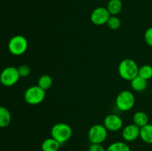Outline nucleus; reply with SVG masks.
Returning <instances> with one entry per match:
<instances>
[{"label": "nucleus", "instance_id": "f8f14e48", "mask_svg": "<svg viewBox=\"0 0 152 151\" xmlns=\"http://www.w3.org/2000/svg\"><path fill=\"white\" fill-rule=\"evenodd\" d=\"M60 147V144L52 137L45 139L41 145L42 151H58Z\"/></svg>", "mask_w": 152, "mask_h": 151}, {"label": "nucleus", "instance_id": "f03ea898", "mask_svg": "<svg viewBox=\"0 0 152 151\" xmlns=\"http://www.w3.org/2000/svg\"><path fill=\"white\" fill-rule=\"evenodd\" d=\"M72 128L66 123H56L50 130V136L57 141L59 144H64L68 142L72 136Z\"/></svg>", "mask_w": 152, "mask_h": 151}, {"label": "nucleus", "instance_id": "5701e85b", "mask_svg": "<svg viewBox=\"0 0 152 151\" xmlns=\"http://www.w3.org/2000/svg\"><path fill=\"white\" fill-rule=\"evenodd\" d=\"M88 151H106V149L102 144H91L89 147Z\"/></svg>", "mask_w": 152, "mask_h": 151}, {"label": "nucleus", "instance_id": "1a4fd4ad", "mask_svg": "<svg viewBox=\"0 0 152 151\" xmlns=\"http://www.w3.org/2000/svg\"><path fill=\"white\" fill-rule=\"evenodd\" d=\"M103 125L108 130V131L116 132L123 128V121L120 115L111 113L105 117Z\"/></svg>", "mask_w": 152, "mask_h": 151}, {"label": "nucleus", "instance_id": "f3484780", "mask_svg": "<svg viewBox=\"0 0 152 151\" xmlns=\"http://www.w3.org/2000/svg\"><path fill=\"white\" fill-rule=\"evenodd\" d=\"M37 85L45 90H48L53 85V78L50 76L47 75V74L41 76L38 79Z\"/></svg>", "mask_w": 152, "mask_h": 151}, {"label": "nucleus", "instance_id": "ddd939ff", "mask_svg": "<svg viewBox=\"0 0 152 151\" xmlns=\"http://www.w3.org/2000/svg\"><path fill=\"white\" fill-rule=\"evenodd\" d=\"M148 116L143 111H137L133 115V123L138 127H144L148 124Z\"/></svg>", "mask_w": 152, "mask_h": 151}, {"label": "nucleus", "instance_id": "4468645a", "mask_svg": "<svg viewBox=\"0 0 152 151\" xmlns=\"http://www.w3.org/2000/svg\"><path fill=\"white\" fill-rule=\"evenodd\" d=\"M123 3L121 0H110L107 5V9L111 16H117L121 12Z\"/></svg>", "mask_w": 152, "mask_h": 151}, {"label": "nucleus", "instance_id": "6e6552de", "mask_svg": "<svg viewBox=\"0 0 152 151\" xmlns=\"http://www.w3.org/2000/svg\"><path fill=\"white\" fill-rule=\"evenodd\" d=\"M111 14L107 7H98L92 11L91 14V21L95 25H103L108 22Z\"/></svg>", "mask_w": 152, "mask_h": 151}, {"label": "nucleus", "instance_id": "20e7f679", "mask_svg": "<svg viewBox=\"0 0 152 151\" xmlns=\"http://www.w3.org/2000/svg\"><path fill=\"white\" fill-rule=\"evenodd\" d=\"M28 41L25 36L16 35L12 37L8 42V50L13 56H21L27 51Z\"/></svg>", "mask_w": 152, "mask_h": 151}, {"label": "nucleus", "instance_id": "423d86ee", "mask_svg": "<svg viewBox=\"0 0 152 151\" xmlns=\"http://www.w3.org/2000/svg\"><path fill=\"white\" fill-rule=\"evenodd\" d=\"M108 130L103 124H96L92 126L88 133V138L91 144H102L106 140Z\"/></svg>", "mask_w": 152, "mask_h": 151}, {"label": "nucleus", "instance_id": "0eeeda50", "mask_svg": "<svg viewBox=\"0 0 152 151\" xmlns=\"http://www.w3.org/2000/svg\"><path fill=\"white\" fill-rule=\"evenodd\" d=\"M20 76L17 68L14 67H7L0 73V82L6 87H11L19 81Z\"/></svg>", "mask_w": 152, "mask_h": 151}, {"label": "nucleus", "instance_id": "a211bd4d", "mask_svg": "<svg viewBox=\"0 0 152 151\" xmlns=\"http://www.w3.org/2000/svg\"><path fill=\"white\" fill-rule=\"evenodd\" d=\"M106 151H132L130 147L124 142H115L107 147Z\"/></svg>", "mask_w": 152, "mask_h": 151}, {"label": "nucleus", "instance_id": "6ab92c4d", "mask_svg": "<svg viewBox=\"0 0 152 151\" xmlns=\"http://www.w3.org/2000/svg\"><path fill=\"white\" fill-rule=\"evenodd\" d=\"M138 76L146 80L151 79L152 78V67L149 65H144L140 67Z\"/></svg>", "mask_w": 152, "mask_h": 151}, {"label": "nucleus", "instance_id": "b1692460", "mask_svg": "<svg viewBox=\"0 0 152 151\" xmlns=\"http://www.w3.org/2000/svg\"><path fill=\"white\" fill-rule=\"evenodd\" d=\"M151 95H152V88H151Z\"/></svg>", "mask_w": 152, "mask_h": 151}, {"label": "nucleus", "instance_id": "dca6fc26", "mask_svg": "<svg viewBox=\"0 0 152 151\" xmlns=\"http://www.w3.org/2000/svg\"><path fill=\"white\" fill-rule=\"evenodd\" d=\"M11 114L6 107L0 106V127H6L10 124Z\"/></svg>", "mask_w": 152, "mask_h": 151}, {"label": "nucleus", "instance_id": "9b49d317", "mask_svg": "<svg viewBox=\"0 0 152 151\" xmlns=\"http://www.w3.org/2000/svg\"><path fill=\"white\" fill-rule=\"evenodd\" d=\"M130 81L132 89L136 92H143L148 87V80L142 78L140 76H137Z\"/></svg>", "mask_w": 152, "mask_h": 151}, {"label": "nucleus", "instance_id": "7ed1b4c3", "mask_svg": "<svg viewBox=\"0 0 152 151\" xmlns=\"http://www.w3.org/2000/svg\"><path fill=\"white\" fill-rule=\"evenodd\" d=\"M117 109L121 111H129L135 105V96L130 90H123L117 95L115 100Z\"/></svg>", "mask_w": 152, "mask_h": 151}, {"label": "nucleus", "instance_id": "f257e3e1", "mask_svg": "<svg viewBox=\"0 0 152 151\" xmlns=\"http://www.w3.org/2000/svg\"><path fill=\"white\" fill-rule=\"evenodd\" d=\"M139 67L134 60L132 59H125L118 65V73L123 79L132 81L138 76Z\"/></svg>", "mask_w": 152, "mask_h": 151}, {"label": "nucleus", "instance_id": "4be33fe9", "mask_svg": "<svg viewBox=\"0 0 152 151\" xmlns=\"http://www.w3.org/2000/svg\"><path fill=\"white\" fill-rule=\"evenodd\" d=\"M144 39L148 46L152 47V27H150L145 30L144 34Z\"/></svg>", "mask_w": 152, "mask_h": 151}, {"label": "nucleus", "instance_id": "39448f33", "mask_svg": "<svg viewBox=\"0 0 152 151\" xmlns=\"http://www.w3.org/2000/svg\"><path fill=\"white\" fill-rule=\"evenodd\" d=\"M45 90L38 85L31 86L25 92L24 99L28 104L31 105H37L42 103L45 98Z\"/></svg>", "mask_w": 152, "mask_h": 151}, {"label": "nucleus", "instance_id": "9d476101", "mask_svg": "<svg viewBox=\"0 0 152 151\" xmlns=\"http://www.w3.org/2000/svg\"><path fill=\"white\" fill-rule=\"evenodd\" d=\"M140 135V127L134 123L128 124L122 130V137L124 141L132 142L137 140Z\"/></svg>", "mask_w": 152, "mask_h": 151}, {"label": "nucleus", "instance_id": "aec40b11", "mask_svg": "<svg viewBox=\"0 0 152 151\" xmlns=\"http://www.w3.org/2000/svg\"><path fill=\"white\" fill-rule=\"evenodd\" d=\"M106 24L110 29L112 30H116L121 26V21L117 16H111Z\"/></svg>", "mask_w": 152, "mask_h": 151}, {"label": "nucleus", "instance_id": "2eb2a0df", "mask_svg": "<svg viewBox=\"0 0 152 151\" xmlns=\"http://www.w3.org/2000/svg\"><path fill=\"white\" fill-rule=\"evenodd\" d=\"M140 138L146 144H152V124L148 123L140 128Z\"/></svg>", "mask_w": 152, "mask_h": 151}, {"label": "nucleus", "instance_id": "412c9836", "mask_svg": "<svg viewBox=\"0 0 152 151\" xmlns=\"http://www.w3.org/2000/svg\"><path fill=\"white\" fill-rule=\"evenodd\" d=\"M17 70L20 77H23V78L28 76L30 75V73H31V68H30L29 66H28L26 65H20L17 68Z\"/></svg>", "mask_w": 152, "mask_h": 151}]
</instances>
